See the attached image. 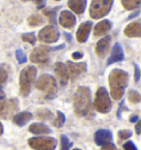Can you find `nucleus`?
<instances>
[{"label":"nucleus","instance_id":"obj_1","mask_svg":"<svg viewBox=\"0 0 141 150\" xmlns=\"http://www.w3.org/2000/svg\"><path fill=\"white\" fill-rule=\"evenodd\" d=\"M109 86H110V95L114 99H120L123 95L125 88L128 85V76L127 72L119 69H115L109 74Z\"/></svg>","mask_w":141,"mask_h":150},{"label":"nucleus","instance_id":"obj_2","mask_svg":"<svg viewBox=\"0 0 141 150\" xmlns=\"http://www.w3.org/2000/svg\"><path fill=\"white\" fill-rule=\"evenodd\" d=\"M90 91L80 86L74 94V110L77 116H86L90 112Z\"/></svg>","mask_w":141,"mask_h":150},{"label":"nucleus","instance_id":"obj_3","mask_svg":"<svg viewBox=\"0 0 141 150\" xmlns=\"http://www.w3.org/2000/svg\"><path fill=\"white\" fill-rule=\"evenodd\" d=\"M37 88L44 93L45 98L53 99L56 97L57 94V85L56 81L54 80V77L49 74L42 75L37 82Z\"/></svg>","mask_w":141,"mask_h":150},{"label":"nucleus","instance_id":"obj_4","mask_svg":"<svg viewBox=\"0 0 141 150\" xmlns=\"http://www.w3.org/2000/svg\"><path fill=\"white\" fill-rule=\"evenodd\" d=\"M37 76V69L34 66H27L25 69L22 70L20 74V93L22 96H28L32 85L35 81Z\"/></svg>","mask_w":141,"mask_h":150},{"label":"nucleus","instance_id":"obj_5","mask_svg":"<svg viewBox=\"0 0 141 150\" xmlns=\"http://www.w3.org/2000/svg\"><path fill=\"white\" fill-rule=\"evenodd\" d=\"M114 0H92L90 14L93 19H100L109 13Z\"/></svg>","mask_w":141,"mask_h":150},{"label":"nucleus","instance_id":"obj_6","mask_svg":"<svg viewBox=\"0 0 141 150\" xmlns=\"http://www.w3.org/2000/svg\"><path fill=\"white\" fill-rule=\"evenodd\" d=\"M94 107L97 112L102 114H107L111 109V100L109 98L108 92L105 87H100L96 92V97H95Z\"/></svg>","mask_w":141,"mask_h":150},{"label":"nucleus","instance_id":"obj_7","mask_svg":"<svg viewBox=\"0 0 141 150\" xmlns=\"http://www.w3.org/2000/svg\"><path fill=\"white\" fill-rule=\"evenodd\" d=\"M57 141L53 137H34L29 139V146L35 150H54Z\"/></svg>","mask_w":141,"mask_h":150},{"label":"nucleus","instance_id":"obj_8","mask_svg":"<svg viewBox=\"0 0 141 150\" xmlns=\"http://www.w3.org/2000/svg\"><path fill=\"white\" fill-rule=\"evenodd\" d=\"M39 40L43 43H54L60 38V32L54 25H47L39 32Z\"/></svg>","mask_w":141,"mask_h":150},{"label":"nucleus","instance_id":"obj_9","mask_svg":"<svg viewBox=\"0 0 141 150\" xmlns=\"http://www.w3.org/2000/svg\"><path fill=\"white\" fill-rule=\"evenodd\" d=\"M50 51H52L50 47H35L30 55V60L33 63H45L49 60V54Z\"/></svg>","mask_w":141,"mask_h":150},{"label":"nucleus","instance_id":"obj_10","mask_svg":"<svg viewBox=\"0 0 141 150\" xmlns=\"http://www.w3.org/2000/svg\"><path fill=\"white\" fill-rule=\"evenodd\" d=\"M66 69L68 73V77L70 80H76L80 74L86 72V64L85 63H74V62H66Z\"/></svg>","mask_w":141,"mask_h":150},{"label":"nucleus","instance_id":"obj_11","mask_svg":"<svg viewBox=\"0 0 141 150\" xmlns=\"http://www.w3.org/2000/svg\"><path fill=\"white\" fill-rule=\"evenodd\" d=\"M59 22L63 28L65 29H72L76 24V18L75 16L70 11L67 10H63L60 14L59 18Z\"/></svg>","mask_w":141,"mask_h":150},{"label":"nucleus","instance_id":"obj_12","mask_svg":"<svg viewBox=\"0 0 141 150\" xmlns=\"http://www.w3.org/2000/svg\"><path fill=\"white\" fill-rule=\"evenodd\" d=\"M92 27H93L92 21H86V22H83L80 24V28L77 29V32H76V39L78 42H86V40L88 39V35H90V30H92Z\"/></svg>","mask_w":141,"mask_h":150},{"label":"nucleus","instance_id":"obj_13","mask_svg":"<svg viewBox=\"0 0 141 150\" xmlns=\"http://www.w3.org/2000/svg\"><path fill=\"white\" fill-rule=\"evenodd\" d=\"M113 139V134L107 129H99L95 132V142L98 146H104L110 142Z\"/></svg>","mask_w":141,"mask_h":150},{"label":"nucleus","instance_id":"obj_14","mask_svg":"<svg viewBox=\"0 0 141 150\" xmlns=\"http://www.w3.org/2000/svg\"><path fill=\"white\" fill-rule=\"evenodd\" d=\"M110 41H111V38L105 37L97 42L96 47H95V52L99 57H104L106 55V53L108 52L109 47H110Z\"/></svg>","mask_w":141,"mask_h":150},{"label":"nucleus","instance_id":"obj_15","mask_svg":"<svg viewBox=\"0 0 141 150\" xmlns=\"http://www.w3.org/2000/svg\"><path fill=\"white\" fill-rule=\"evenodd\" d=\"M18 100L16 98H12L10 99L9 102H6V105L4 109H2V112H0V116L4 118H8L10 116H12L14 112L18 110V108H19V105H18Z\"/></svg>","mask_w":141,"mask_h":150},{"label":"nucleus","instance_id":"obj_16","mask_svg":"<svg viewBox=\"0 0 141 150\" xmlns=\"http://www.w3.org/2000/svg\"><path fill=\"white\" fill-rule=\"evenodd\" d=\"M54 71H55V74L57 75L59 80H60V83L61 85H66L67 82H68V73H67V69H66V65L63 64L61 62H57L54 65Z\"/></svg>","mask_w":141,"mask_h":150},{"label":"nucleus","instance_id":"obj_17","mask_svg":"<svg viewBox=\"0 0 141 150\" xmlns=\"http://www.w3.org/2000/svg\"><path fill=\"white\" fill-rule=\"evenodd\" d=\"M125 59V55H123V51H122V47L119 43H116L114 45V49L111 51V54L109 56L108 61H107V64L110 65L113 63H116V62H120Z\"/></svg>","mask_w":141,"mask_h":150},{"label":"nucleus","instance_id":"obj_18","mask_svg":"<svg viewBox=\"0 0 141 150\" xmlns=\"http://www.w3.org/2000/svg\"><path fill=\"white\" fill-rule=\"evenodd\" d=\"M111 29V22L109 20H103L99 23L96 24L94 29V35L95 37H102L108 33Z\"/></svg>","mask_w":141,"mask_h":150},{"label":"nucleus","instance_id":"obj_19","mask_svg":"<svg viewBox=\"0 0 141 150\" xmlns=\"http://www.w3.org/2000/svg\"><path fill=\"white\" fill-rule=\"evenodd\" d=\"M125 34L129 38H139L141 37V24L140 22H132L128 24L125 29Z\"/></svg>","mask_w":141,"mask_h":150},{"label":"nucleus","instance_id":"obj_20","mask_svg":"<svg viewBox=\"0 0 141 150\" xmlns=\"http://www.w3.org/2000/svg\"><path fill=\"white\" fill-rule=\"evenodd\" d=\"M32 114L29 112H19V114H17V115H14L13 116V122L16 125H18V126L22 127L24 126L29 120H31L32 119Z\"/></svg>","mask_w":141,"mask_h":150},{"label":"nucleus","instance_id":"obj_21","mask_svg":"<svg viewBox=\"0 0 141 150\" xmlns=\"http://www.w3.org/2000/svg\"><path fill=\"white\" fill-rule=\"evenodd\" d=\"M70 10H73L75 13L82 14L86 8V1L85 0H68L67 2Z\"/></svg>","mask_w":141,"mask_h":150},{"label":"nucleus","instance_id":"obj_22","mask_svg":"<svg viewBox=\"0 0 141 150\" xmlns=\"http://www.w3.org/2000/svg\"><path fill=\"white\" fill-rule=\"evenodd\" d=\"M29 130H30V132L35 134V135H47V134H51V129L47 125L40 124V122L32 124L31 126L29 127Z\"/></svg>","mask_w":141,"mask_h":150},{"label":"nucleus","instance_id":"obj_23","mask_svg":"<svg viewBox=\"0 0 141 150\" xmlns=\"http://www.w3.org/2000/svg\"><path fill=\"white\" fill-rule=\"evenodd\" d=\"M121 4L123 8L127 10H135L139 8L141 4V0H121Z\"/></svg>","mask_w":141,"mask_h":150},{"label":"nucleus","instance_id":"obj_24","mask_svg":"<svg viewBox=\"0 0 141 150\" xmlns=\"http://www.w3.org/2000/svg\"><path fill=\"white\" fill-rule=\"evenodd\" d=\"M28 23L31 27H38V25H41V24L44 23V19L40 14H32L28 19Z\"/></svg>","mask_w":141,"mask_h":150},{"label":"nucleus","instance_id":"obj_25","mask_svg":"<svg viewBox=\"0 0 141 150\" xmlns=\"http://www.w3.org/2000/svg\"><path fill=\"white\" fill-rule=\"evenodd\" d=\"M52 112L47 109V108H40L37 110V117L41 120H47V119H51L52 118Z\"/></svg>","mask_w":141,"mask_h":150},{"label":"nucleus","instance_id":"obj_26","mask_svg":"<svg viewBox=\"0 0 141 150\" xmlns=\"http://www.w3.org/2000/svg\"><path fill=\"white\" fill-rule=\"evenodd\" d=\"M128 99H129L130 103L138 104V103H140L141 96L137 91H129V93H128Z\"/></svg>","mask_w":141,"mask_h":150},{"label":"nucleus","instance_id":"obj_27","mask_svg":"<svg viewBox=\"0 0 141 150\" xmlns=\"http://www.w3.org/2000/svg\"><path fill=\"white\" fill-rule=\"evenodd\" d=\"M22 40L24 42H28L30 44L34 45L35 44V41H37V38H35V34L33 32H29V33H23L22 34Z\"/></svg>","mask_w":141,"mask_h":150},{"label":"nucleus","instance_id":"obj_28","mask_svg":"<svg viewBox=\"0 0 141 150\" xmlns=\"http://www.w3.org/2000/svg\"><path fill=\"white\" fill-rule=\"evenodd\" d=\"M64 122H65V116H64V114L61 112H57V117H56V119L53 120V125L55 127H62L64 125Z\"/></svg>","mask_w":141,"mask_h":150},{"label":"nucleus","instance_id":"obj_29","mask_svg":"<svg viewBox=\"0 0 141 150\" xmlns=\"http://www.w3.org/2000/svg\"><path fill=\"white\" fill-rule=\"evenodd\" d=\"M72 147V142L68 140L67 136L62 135L61 136V150H70Z\"/></svg>","mask_w":141,"mask_h":150},{"label":"nucleus","instance_id":"obj_30","mask_svg":"<svg viewBox=\"0 0 141 150\" xmlns=\"http://www.w3.org/2000/svg\"><path fill=\"white\" fill-rule=\"evenodd\" d=\"M16 57H17V60H18V62H19L20 64H23V63H25L27 62V55L23 53V51L22 50H17L16 51Z\"/></svg>","mask_w":141,"mask_h":150},{"label":"nucleus","instance_id":"obj_31","mask_svg":"<svg viewBox=\"0 0 141 150\" xmlns=\"http://www.w3.org/2000/svg\"><path fill=\"white\" fill-rule=\"evenodd\" d=\"M43 13L49 17V20H50L51 23H55V10L54 11L53 10H44Z\"/></svg>","mask_w":141,"mask_h":150},{"label":"nucleus","instance_id":"obj_32","mask_svg":"<svg viewBox=\"0 0 141 150\" xmlns=\"http://www.w3.org/2000/svg\"><path fill=\"white\" fill-rule=\"evenodd\" d=\"M7 77H8L7 72H6V70L2 67V66L0 65V86H1L2 84H5L6 81H7Z\"/></svg>","mask_w":141,"mask_h":150},{"label":"nucleus","instance_id":"obj_33","mask_svg":"<svg viewBox=\"0 0 141 150\" xmlns=\"http://www.w3.org/2000/svg\"><path fill=\"white\" fill-rule=\"evenodd\" d=\"M118 136H119V139H128L131 137V131L130 130H120L118 132Z\"/></svg>","mask_w":141,"mask_h":150},{"label":"nucleus","instance_id":"obj_34","mask_svg":"<svg viewBox=\"0 0 141 150\" xmlns=\"http://www.w3.org/2000/svg\"><path fill=\"white\" fill-rule=\"evenodd\" d=\"M6 95L5 93L0 89V112H2V109H4V107H5V105H6Z\"/></svg>","mask_w":141,"mask_h":150},{"label":"nucleus","instance_id":"obj_35","mask_svg":"<svg viewBox=\"0 0 141 150\" xmlns=\"http://www.w3.org/2000/svg\"><path fill=\"white\" fill-rule=\"evenodd\" d=\"M123 149L125 150H138L137 149L136 145L132 142V141H128L123 145Z\"/></svg>","mask_w":141,"mask_h":150},{"label":"nucleus","instance_id":"obj_36","mask_svg":"<svg viewBox=\"0 0 141 150\" xmlns=\"http://www.w3.org/2000/svg\"><path fill=\"white\" fill-rule=\"evenodd\" d=\"M139 79H140V70H139V66L135 64V81L137 83L139 82Z\"/></svg>","mask_w":141,"mask_h":150},{"label":"nucleus","instance_id":"obj_37","mask_svg":"<svg viewBox=\"0 0 141 150\" xmlns=\"http://www.w3.org/2000/svg\"><path fill=\"white\" fill-rule=\"evenodd\" d=\"M102 150H116V146L114 145V144L108 142V144H106V145L103 146Z\"/></svg>","mask_w":141,"mask_h":150},{"label":"nucleus","instance_id":"obj_38","mask_svg":"<svg viewBox=\"0 0 141 150\" xmlns=\"http://www.w3.org/2000/svg\"><path fill=\"white\" fill-rule=\"evenodd\" d=\"M72 57L74 59V60H80L83 57V53L82 52H74L73 54H72Z\"/></svg>","mask_w":141,"mask_h":150},{"label":"nucleus","instance_id":"obj_39","mask_svg":"<svg viewBox=\"0 0 141 150\" xmlns=\"http://www.w3.org/2000/svg\"><path fill=\"white\" fill-rule=\"evenodd\" d=\"M129 120H130V122H136L139 120V116L138 115H133V116H131V117L129 118Z\"/></svg>","mask_w":141,"mask_h":150},{"label":"nucleus","instance_id":"obj_40","mask_svg":"<svg viewBox=\"0 0 141 150\" xmlns=\"http://www.w3.org/2000/svg\"><path fill=\"white\" fill-rule=\"evenodd\" d=\"M138 14H139V10H136V11H135L133 13H131L130 16H129V17H128V20H131L132 18H135V17H137Z\"/></svg>","mask_w":141,"mask_h":150},{"label":"nucleus","instance_id":"obj_41","mask_svg":"<svg viewBox=\"0 0 141 150\" xmlns=\"http://www.w3.org/2000/svg\"><path fill=\"white\" fill-rule=\"evenodd\" d=\"M33 1H34L35 4H38L39 8H41V7H42V4L44 2V0H33Z\"/></svg>","mask_w":141,"mask_h":150},{"label":"nucleus","instance_id":"obj_42","mask_svg":"<svg viewBox=\"0 0 141 150\" xmlns=\"http://www.w3.org/2000/svg\"><path fill=\"white\" fill-rule=\"evenodd\" d=\"M136 131H137V134H140V122H138V124H137Z\"/></svg>","mask_w":141,"mask_h":150},{"label":"nucleus","instance_id":"obj_43","mask_svg":"<svg viewBox=\"0 0 141 150\" xmlns=\"http://www.w3.org/2000/svg\"><path fill=\"white\" fill-rule=\"evenodd\" d=\"M65 37H66V39H67L68 41H72V38H70V35L68 34V33H65Z\"/></svg>","mask_w":141,"mask_h":150},{"label":"nucleus","instance_id":"obj_44","mask_svg":"<svg viewBox=\"0 0 141 150\" xmlns=\"http://www.w3.org/2000/svg\"><path fill=\"white\" fill-rule=\"evenodd\" d=\"M2 132H4V127H2V124L0 122V135H2Z\"/></svg>","mask_w":141,"mask_h":150},{"label":"nucleus","instance_id":"obj_45","mask_svg":"<svg viewBox=\"0 0 141 150\" xmlns=\"http://www.w3.org/2000/svg\"><path fill=\"white\" fill-rule=\"evenodd\" d=\"M21 1H23V2H27V1H30V0H21Z\"/></svg>","mask_w":141,"mask_h":150},{"label":"nucleus","instance_id":"obj_46","mask_svg":"<svg viewBox=\"0 0 141 150\" xmlns=\"http://www.w3.org/2000/svg\"><path fill=\"white\" fill-rule=\"evenodd\" d=\"M55 1H60V0H55Z\"/></svg>","mask_w":141,"mask_h":150},{"label":"nucleus","instance_id":"obj_47","mask_svg":"<svg viewBox=\"0 0 141 150\" xmlns=\"http://www.w3.org/2000/svg\"><path fill=\"white\" fill-rule=\"evenodd\" d=\"M74 150H80V149H74Z\"/></svg>","mask_w":141,"mask_h":150}]
</instances>
